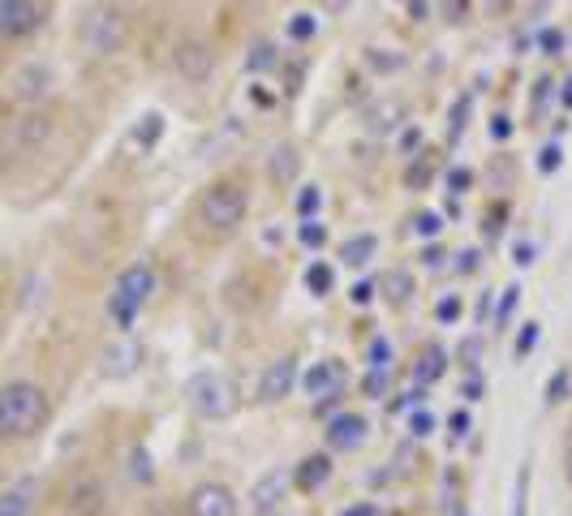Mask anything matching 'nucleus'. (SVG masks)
<instances>
[{"mask_svg":"<svg viewBox=\"0 0 572 516\" xmlns=\"http://www.w3.org/2000/svg\"><path fill=\"white\" fill-rule=\"evenodd\" d=\"M512 254H517V263H521V267H529V263H534V254H538V250L529 246V241H517V250H512Z\"/></svg>","mask_w":572,"mask_h":516,"instance_id":"49","label":"nucleus"},{"mask_svg":"<svg viewBox=\"0 0 572 516\" xmlns=\"http://www.w3.org/2000/svg\"><path fill=\"white\" fill-rule=\"evenodd\" d=\"M465 117H469V95L456 99V108H452V142L461 138V129H465Z\"/></svg>","mask_w":572,"mask_h":516,"instance_id":"43","label":"nucleus"},{"mask_svg":"<svg viewBox=\"0 0 572 516\" xmlns=\"http://www.w3.org/2000/svg\"><path fill=\"white\" fill-rule=\"evenodd\" d=\"M35 495H39V482L35 478H22L0 491V516H31L35 512Z\"/></svg>","mask_w":572,"mask_h":516,"instance_id":"14","label":"nucleus"},{"mask_svg":"<svg viewBox=\"0 0 572 516\" xmlns=\"http://www.w3.org/2000/svg\"><path fill=\"white\" fill-rule=\"evenodd\" d=\"M443 370H448V353L443 349H422L418 366H413V379H418V387H431L443 379Z\"/></svg>","mask_w":572,"mask_h":516,"instance_id":"18","label":"nucleus"},{"mask_svg":"<svg viewBox=\"0 0 572 516\" xmlns=\"http://www.w3.org/2000/svg\"><path fill=\"white\" fill-rule=\"evenodd\" d=\"M538 336H542V327H538V323H525V327H521V336H517V357H525L529 349H534Z\"/></svg>","mask_w":572,"mask_h":516,"instance_id":"38","label":"nucleus"},{"mask_svg":"<svg viewBox=\"0 0 572 516\" xmlns=\"http://www.w3.org/2000/svg\"><path fill=\"white\" fill-rule=\"evenodd\" d=\"M134 478H138V482H147V478H151V469H147V452H134Z\"/></svg>","mask_w":572,"mask_h":516,"instance_id":"50","label":"nucleus"},{"mask_svg":"<svg viewBox=\"0 0 572 516\" xmlns=\"http://www.w3.org/2000/svg\"><path fill=\"white\" fill-rule=\"evenodd\" d=\"M435 413H426V409H418V413H409V435L413 439H426V435H435Z\"/></svg>","mask_w":572,"mask_h":516,"instance_id":"30","label":"nucleus"},{"mask_svg":"<svg viewBox=\"0 0 572 516\" xmlns=\"http://www.w3.org/2000/svg\"><path fill=\"white\" fill-rule=\"evenodd\" d=\"M560 99H564V108H572V78L564 82V91H560Z\"/></svg>","mask_w":572,"mask_h":516,"instance_id":"58","label":"nucleus"},{"mask_svg":"<svg viewBox=\"0 0 572 516\" xmlns=\"http://www.w3.org/2000/svg\"><path fill=\"white\" fill-rule=\"evenodd\" d=\"M125 35H130V22L117 5H95L87 9V18L78 26V39L82 48L95 52V56H117L125 48Z\"/></svg>","mask_w":572,"mask_h":516,"instance_id":"4","label":"nucleus"},{"mask_svg":"<svg viewBox=\"0 0 572 516\" xmlns=\"http://www.w3.org/2000/svg\"><path fill=\"white\" fill-rule=\"evenodd\" d=\"M362 387H366V396H383L388 392V370H370V375L362 379Z\"/></svg>","mask_w":572,"mask_h":516,"instance_id":"42","label":"nucleus"},{"mask_svg":"<svg viewBox=\"0 0 572 516\" xmlns=\"http://www.w3.org/2000/svg\"><path fill=\"white\" fill-rule=\"evenodd\" d=\"M155 297V271L147 263H134L125 267L117 284H112V297H108V319L121 327V332H130L134 319L142 310H147V301Z\"/></svg>","mask_w":572,"mask_h":516,"instance_id":"2","label":"nucleus"},{"mask_svg":"<svg viewBox=\"0 0 572 516\" xmlns=\"http://www.w3.org/2000/svg\"><path fill=\"white\" fill-rule=\"evenodd\" d=\"M448 426H452V439H465V435H469V430H474V418H469V413H465V409H456Z\"/></svg>","mask_w":572,"mask_h":516,"instance_id":"44","label":"nucleus"},{"mask_svg":"<svg viewBox=\"0 0 572 516\" xmlns=\"http://www.w3.org/2000/svg\"><path fill=\"white\" fill-rule=\"evenodd\" d=\"M293 383H297V362H293V357H276V362L259 375V400L276 405V400H284L293 392Z\"/></svg>","mask_w":572,"mask_h":516,"instance_id":"11","label":"nucleus"},{"mask_svg":"<svg viewBox=\"0 0 572 516\" xmlns=\"http://www.w3.org/2000/svg\"><path fill=\"white\" fill-rule=\"evenodd\" d=\"M469 185H474V172H469V168H452L448 172V194H465Z\"/></svg>","mask_w":572,"mask_h":516,"instance_id":"37","label":"nucleus"},{"mask_svg":"<svg viewBox=\"0 0 572 516\" xmlns=\"http://www.w3.org/2000/svg\"><path fill=\"white\" fill-rule=\"evenodd\" d=\"M568 383H572L568 370H555V379H551V387H547V405H560V400L568 396Z\"/></svg>","mask_w":572,"mask_h":516,"instance_id":"35","label":"nucleus"},{"mask_svg":"<svg viewBox=\"0 0 572 516\" xmlns=\"http://www.w3.org/2000/svg\"><path fill=\"white\" fill-rule=\"evenodd\" d=\"M375 246H379V241L370 237V233H362V237H349L345 246H340V258H345L349 267H362V263H370V258H375Z\"/></svg>","mask_w":572,"mask_h":516,"instance_id":"20","label":"nucleus"},{"mask_svg":"<svg viewBox=\"0 0 572 516\" xmlns=\"http://www.w3.org/2000/svg\"><path fill=\"white\" fill-rule=\"evenodd\" d=\"M160 138H164V117H160V112H147V117H138V125L130 129V142H134L138 151H151Z\"/></svg>","mask_w":572,"mask_h":516,"instance_id":"19","label":"nucleus"},{"mask_svg":"<svg viewBox=\"0 0 572 516\" xmlns=\"http://www.w3.org/2000/svg\"><path fill=\"white\" fill-rule=\"evenodd\" d=\"M465 9H469V0H443V13H448V18H465Z\"/></svg>","mask_w":572,"mask_h":516,"instance_id":"51","label":"nucleus"},{"mask_svg":"<svg viewBox=\"0 0 572 516\" xmlns=\"http://www.w3.org/2000/svg\"><path fill=\"white\" fill-rule=\"evenodd\" d=\"M435 319H439V323H456V319H461V301H456V297H443L439 306H435Z\"/></svg>","mask_w":572,"mask_h":516,"instance_id":"41","label":"nucleus"},{"mask_svg":"<svg viewBox=\"0 0 572 516\" xmlns=\"http://www.w3.org/2000/svg\"><path fill=\"white\" fill-rule=\"evenodd\" d=\"M431 177H435V155H426V160H418V164L405 168V185H409V190H422V185L431 181Z\"/></svg>","mask_w":572,"mask_h":516,"instance_id":"26","label":"nucleus"},{"mask_svg":"<svg viewBox=\"0 0 572 516\" xmlns=\"http://www.w3.org/2000/svg\"><path fill=\"white\" fill-rule=\"evenodd\" d=\"M319 203H323V194L314 190V185H306V190L297 194V215H302V220H314V211H319Z\"/></svg>","mask_w":572,"mask_h":516,"instance_id":"33","label":"nucleus"},{"mask_svg":"<svg viewBox=\"0 0 572 516\" xmlns=\"http://www.w3.org/2000/svg\"><path fill=\"white\" fill-rule=\"evenodd\" d=\"M422 147V134L418 129H405V138H400V151H418Z\"/></svg>","mask_w":572,"mask_h":516,"instance_id":"52","label":"nucleus"},{"mask_svg":"<svg viewBox=\"0 0 572 516\" xmlns=\"http://www.w3.org/2000/svg\"><path fill=\"white\" fill-rule=\"evenodd\" d=\"M345 516H379V508H375V504H362V508H353V512H345Z\"/></svg>","mask_w":572,"mask_h":516,"instance_id":"57","label":"nucleus"},{"mask_svg":"<svg viewBox=\"0 0 572 516\" xmlns=\"http://www.w3.org/2000/svg\"><path fill=\"white\" fill-rule=\"evenodd\" d=\"M297 237H302V246L314 250V246H323V241H327V228H323L319 220H306L302 228H297Z\"/></svg>","mask_w":572,"mask_h":516,"instance_id":"34","label":"nucleus"},{"mask_svg":"<svg viewBox=\"0 0 572 516\" xmlns=\"http://www.w3.org/2000/svg\"><path fill=\"white\" fill-rule=\"evenodd\" d=\"M560 164H564V151L555 147V142H551V147H542V151H538V168H542V172H555Z\"/></svg>","mask_w":572,"mask_h":516,"instance_id":"39","label":"nucleus"},{"mask_svg":"<svg viewBox=\"0 0 572 516\" xmlns=\"http://www.w3.org/2000/svg\"><path fill=\"white\" fill-rule=\"evenodd\" d=\"M465 396H469V400H478V396H482V375H478V370H469V379H465Z\"/></svg>","mask_w":572,"mask_h":516,"instance_id":"48","label":"nucleus"},{"mask_svg":"<svg viewBox=\"0 0 572 516\" xmlns=\"http://www.w3.org/2000/svg\"><path fill=\"white\" fill-rule=\"evenodd\" d=\"M517 301H521V289H504V301H499L495 310V327H508L512 314H517Z\"/></svg>","mask_w":572,"mask_h":516,"instance_id":"32","label":"nucleus"},{"mask_svg":"<svg viewBox=\"0 0 572 516\" xmlns=\"http://www.w3.org/2000/svg\"><path fill=\"white\" fill-rule=\"evenodd\" d=\"M478 258H482L478 250H465V254H461V263H456V271H478Z\"/></svg>","mask_w":572,"mask_h":516,"instance_id":"53","label":"nucleus"},{"mask_svg":"<svg viewBox=\"0 0 572 516\" xmlns=\"http://www.w3.org/2000/svg\"><path fill=\"white\" fill-rule=\"evenodd\" d=\"M48 392L31 379H13L0 387V439H31L48 426Z\"/></svg>","mask_w":572,"mask_h":516,"instance_id":"1","label":"nucleus"},{"mask_svg":"<svg viewBox=\"0 0 572 516\" xmlns=\"http://www.w3.org/2000/svg\"><path fill=\"white\" fill-rule=\"evenodd\" d=\"M297 168H302V160L293 155V147H280L276 155H271V177H276V185L297 181Z\"/></svg>","mask_w":572,"mask_h":516,"instance_id":"21","label":"nucleus"},{"mask_svg":"<svg viewBox=\"0 0 572 516\" xmlns=\"http://www.w3.org/2000/svg\"><path fill=\"white\" fill-rule=\"evenodd\" d=\"M461 357H469V362H474V357H478V340H465V344H461Z\"/></svg>","mask_w":572,"mask_h":516,"instance_id":"56","label":"nucleus"},{"mask_svg":"<svg viewBox=\"0 0 572 516\" xmlns=\"http://www.w3.org/2000/svg\"><path fill=\"white\" fill-rule=\"evenodd\" d=\"M306 284H310V293H332V284H336V271L327 267V263H314L310 271H306Z\"/></svg>","mask_w":572,"mask_h":516,"instance_id":"25","label":"nucleus"},{"mask_svg":"<svg viewBox=\"0 0 572 516\" xmlns=\"http://www.w3.org/2000/svg\"><path fill=\"white\" fill-rule=\"evenodd\" d=\"M190 516H237V495L224 482H198L190 499H185Z\"/></svg>","mask_w":572,"mask_h":516,"instance_id":"8","label":"nucleus"},{"mask_svg":"<svg viewBox=\"0 0 572 516\" xmlns=\"http://www.w3.org/2000/svg\"><path fill=\"white\" fill-rule=\"evenodd\" d=\"M383 289H388V297L396 301V306H405V301L413 297V280L405 276V271H392V276H383Z\"/></svg>","mask_w":572,"mask_h":516,"instance_id":"24","label":"nucleus"},{"mask_svg":"<svg viewBox=\"0 0 572 516\" xmlns=\"http://www.w3.org/2000/svg\"><path fill=\"white\" fill-rule=\"evenodd\" d=\"M314 31H319V26H314L310 13H297V18L289 22V39H293V43H310V39H314Z\"/></svg>","mask_w":572,"mask_h":516,"instance_id":"31","label":"nucleus"},{"mask_svg":"<svg viewBox=\"0 0 572 516\" xmlns=\"http://www.w3.org/2000/svg\"><path fill=\"white\" fill-rule=\"evenodd\" d=\"M332 478V456H306L302 465H297V473H293V482H297V491H319V486Z\"/></svg>","mask_w":572,"mask_h":516,"instance_id":"16","label":"nucleus"},{"mask_svg":"<svg viewBox=\"0 0 572 516\" xmlns=\"http://www.w3.org/2000/svg\"><path fill=\"white\" fill-rule=\"evenodd\" d=\"M306 392L314 396V400H327V396H340V387H345V366L340 362H314L310 370H306Z\"/></svg>","mask_w":572,"mask_h":516,"instance_id":"13","label":"nucleus"},{"mask_svg":"<svg viewBox=\"0 0 572 516\" xmlns=\"http://www.w3.org/2000/svg\"><path fill=\"white\" fill-rule=\"evenodd\" d=\"M400 121V104H375L366 112V129L370 134H388V129Z\"/></svg>","mask_w":572,"mask_h":516,"instance_id":"22","label":"nucleus"},{"mask_svg":"<svg viewBox=\"0 0 572 516\" xmlns=\"http://www.w3.org/2000/svg\"><path fill=\"white\" fill-rule=\"evenodd\" d=\"M366 65L379 69V74H388V69L405 65V56H388V48H370V52H366Z\"/></svg>","mask_w":572,"mask_h":516,"instance_id":"29","label":"nucleus"},{"mask_svg":"<svg viewBox=\"0 0 572 516\" xmlns=\"http://www.w3.org/2000/svg\"><path fill=\"white\" fill-rule=\"evenodd\" d=\"M241 134H246V125H241V117H228V121L216 129V134H207V138H203V147H198V155H203V160H220V155H224L228 147H237Z\"/></svg>","mask_w":572,"mask_h":516,"instance_id":"15","label":"nucleus"},{"mask_svg":"<svg viewBox=\"0 0 572 516\" xmlns=\"http://www.w3.org/2000/svg\"><path fill=\"white\" fill-rule=\"evenodd\" d=\"M551 86H555L551 78H542V82H538V91H534V108H547V104H551Z\"/></svg>","mask_w":572,"mask_h":516,"instance_id":"46","label":"nucleus"},{"mask_svg":"<svg viewBox=\"0 0 572 516\" xmlns=\"http://www.w3.org/2000/svg\"><path fill=\"white\" fill-rule=\"evenodd\" d=\"M353 301H357V306H362V301H370V297H375V284H370V280H357L353 284V293H349Z\"/></svg>","mask_w":572,"mask_h":516,"instance_id":"45","label":"nucleus"},{"mask_svg":"<svg viewBox=\"0 0 572 516\" xmlns=\"http://www.w3.org/2000/svg\"><path fill=\"white\" fill-rule=\"evenodd\" d=\"M366 366H370V370H388V366H392V344H388V340H370Z\"/></svg>","mask_w":572,"mask_h":516,"instance_id":"28","label":"nucleus"},{"mask_svg":"<svg viewBox=\"0 0 572 516\" xmlns=\"http://www.w3.org/2000/svg\"><path fill=\"white\" fill-rule=\"evenodd\" d=\"M568 482H572V448H568Z\"/></svg>","mask_w":572,"mask_h":516,"instance_id":"59","label":"nucleus"},{"mask_svg":"<svg viewBox=\"0 0 572 516\" xmlns=\"http://www.w3.org/2000/svg\"><path fill=\"white\" fill-rule=\"evenodd\" d=\"M366 418L362 413H340V418L327 422V448L332 452H353L366 443Z\"/></svg>","mask_w":572,"mask_h":516,"instance_id":"12","label":"nucleus"},{"mask_svg":"<svg viewBox=\"0 0 572 516\" xmlns=\"http://www.w3.org/2000/svg\"><path fill=\"white\" fill-rule=\"evenodd\" d=\"M246 207H250V198L237 181H216L211 190H203V198H198V224H203L211 237H228V233H237L241 220H246Z\"/></svg>","mask_w":572,"mask_h":516,"instance_id":"3","label":"nucleus"},{"mask_svg":"<svg viewBox=\"0 0 572 516\" xmlns=\"http://www.w3.org/2000/svg\"><path fill=\"white\" fill-rule=\"evenodd\" d=\"M413 228H418V233H422V237H439V228H443V220H439V215H435V211H422V215H418V220H413Z\"/></svg>","mask_w":572,"mask_h":516,"instance_id":"40","label":"nucleus"},{"mask_svg":"<svg viewBox=\"0 0 572 516\" xmlns=\"http://www.w3.org/2000/svg\"><path fill=\"white\" fill-rule=\"evenodd\" d=\"M284 486H289V473H284V469H271L267 478H263L259 486H254V508H259V512H271V508L280 504Z\"/></svg>","mask_w":572,"mask_h":516,"instance_id":"17","label":"nucleus"},{"mask_svg":"<svg viewBox=\"0 0 572 516\" xmlns=\"http://www.w3.org/2000/svg\"><path fill=\"white\" fill-rule=\"evenodd\" d=\"M185 400H190V409L207 422L228 418L233 405H237L233 383H228L224 375H216V370H198V375H190V383H185Z\"/></svg>","mask_w":572,"mask_h":516,"instance_id":"5","label":"nucleus"},{"mask_svg":"<svg viewBox=\"0 0 572 516\" xmlns=\"http://www.w3.org/2000/svg\"><path fill=\"white\" fill-rule=\"evenodd\" d=\"M173 61H177V74L185 82H207L211 74H216V52H211L203 39H181Z\"/></svg>","mask_w":572,"mask_h":516,"instance_id":"9","label":"nucleus"},{"mask_svg":"<svg viewBox=\"0 0 572 516\" xmlns=\"http://www.w3.org/2000/svg\"><path fill=\"white\" fill-rule=\"evenodd\" d=\"M99 362H104V375L108 379H125V375H134L138 370V362H142V344L134 340V336H117L104 349V357H99Z\"/></svg>","mask_w":572,"mask_h":516,"instance_id":"10","label":"nucleus"},{"mask_svg":"<svg viewBox=\"0 0 572 516\" xmlns=\"http://www.w3.org/2000/svg\"><path fill=\"white\" fill-rule=\"evenodd\" d=\"M508 134H512V121L508 117H495L491 121V138H508Z\"/></svg>","mask_w":572,"mask_h":516,"instance_id":"54","label":"nucleus"},{"mask_svg":"<svg viewBox=\"0 0 572 516\" xmlns=\"http://www.w3.org/2000/svg\"><path fill=\"white\" fill-rule=\"evenodd\" d=\"M39 26H44L39 0H0V35L5 39H31Z\"/></svg>","mask_w":572,"mask_h":516,"instance_id":"7","label":"nucleus"},{"mask_svg":"<svg viewBox=\"0 0 572 516\" xmlns=\"http://www.w3.org/2000/svg\"><path fill=\"white\" fill-rule=\"evenodd\" d=\"M525 482H529V473L521 469V478H517V516H525Z\"/></svg>","mask_w":572,"mask_h":516,"instance_id":"55","label":"nucleus"},{"mask_svg":"<svg viewBox=\"0 0 572 516\" xmlns=\"http://www.w3.org/2000/svg\"><path fill=\"white\" fill-rule=\"evenodd\" d=\"M254 74H271V69L280 65V52H276V43H254L250 48V61H246Z\"/></svg>","mask_w":572,"mask_h":516,"instance_id":"23","label":"nucleus"},{"mask_svg":"<svg viewBox=\"0 0 572 516\" xmlns=\"http://www.w3.org/2000/svg\"><path fill=\"white\" fill-rule=\"evenodd\" d=\"M443 258H448V254H443L439 246H431V250L422 254V267H431V271H443Z\"/></svg>","mask_w":572,"mask_h":516,"instance_id":"47","label":"nucleus"},{"mask_svg":"<svg viewBox=\"0 0 572 516\" xmlns=\"http://www.w3.org/2000/svg\"><path fill=\"white\" fill-rule=\"evenodd\" d=\"M52 86H56L52 65H44V61H26L22 69H13V78H9V95L18 99L22 108H35V104H44V99L52 95Z\"/></svg>","mask_w":572,"mask_h":516,"instance_id":"6","label":"nucleus"},{"mask_svg":"<svg viewBox=\"0 0 572 516\" xmlns=\"http://www.w3.org/2000/svg\"><path fill=\"white\" fill-rule=\"evenodd\" d=\"M538 48H542V56H560V48H564V35L560 31H538Z\"/></svg>","mask_w":572,"mask_h":516,"instance_id":"36","label":"nucleus"},{"mask_svg":"<svg viewBox=\"0 0 572 516\" xmlns=\"http://www.w3.org/2000/svg\"><path fill=\"white\" fill-rule=\"evenodd\" d=\"M39 138H48V117H26L18 125V142H22V147H35Z\"/></svg>","mask_w":572,"mask_h":516,"instance_id":"27","label":"nucleus"}]
</instances>
